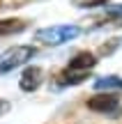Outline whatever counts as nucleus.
I'll list each match as a JSON object with an SVG mask.
<instances>
[{
    "mask_svg": "<svg viewBox=\"0 0 122 124\" xmlns=\"http://www.w3.org/2000/svg\"><path fill=\"white\" fill-rule=\"evenodd\" d=\"M35 53H37V51L32 48V46H18V48L9 51V53L0 60V74H9L12 69H16V67L25 64V62L30 60Z\"/></svg>",
    "mask_w": 122,
    "mask_h": 124,
    "instance_id": "f03ea898",
    "label": "nucleus"
},
{
    "mask_svg": "<svg viewBox=\"0 0 122 124\" xmlns=\"http://www.w3.org/2000/svg\"><path fill=\"white\" fill-rule=\"evenodd\" d=\"M23 28H25V21H21V18H5V21H0V39L9 37V35H16Z\"/></svg>",
    "mask_w": 122,
    "mask_h": 124,
    "instance_id": "0eeeda50",
    "label": "nucleus"
},
{
    "mask_svg": "<svg viewBox=\"0 0 122 124\" xmlns=\"http://www.w3.org/2000/svg\"><path fill=\"white\" fill-rule=\"evenodd\" d=\"M74 2H76L78 7H97V5H104V2H108V0H74Z\"/></svg>",
    "mask_w": 122,
    "mask_h": 124,
    "instance_id": "1a4fd4ad",
    "label": "nucleus"
},
{
    "mask_svg": "<svg viewBox=\"0 0 122 124\" xmlns=\"http://www.w3.org/2000/svg\"><path fill=\"white\" fill-rule=\"evenodd\" d=\"M41 78H44V74H41L39 67H28L23 71V76H21V90H25V92L37 90L41 85Z\"/></svg>",
    "mask_w": 122,
    "mask_h": 124,
    "instance_id": "20e7f679",
    "label": "nucleus"
},
{
    "mask_svg": "<svg viewBox=\"0 0 122 124\" xmlns=\"http://www.w3.org/2000/svg\"><path fill=\"white\" fill-rule=\"evenodd\" d=\"M95 85L99 90H104V87H118V90H122V78H118V76H106V78H99Z\"/></svg>",
    "mask_w": 122,
    "mask_h": 124,
    "instance_id": "6e6552de",
    "label": "nucleus"
},
{
    "mask_svg": "<svg viewBox=\"0 0 122 124\" xmlns=\"http://www.w3.org/2000/svg\"><path fill=\"white\" fill-rule=\"evenodd\" d=\"M97 64V58L92 53H78L76 58H72L67 69H76V71H90L92 67Z\"/></svg>",
    "mask_w": 122,
    "mask_h": 124,
    "instance_id": "423d86ee",
    "label": "nucleus"
},
{
    "mask_svg": "<svg viewBox=\"0 0 122 124\" xmlns=\"http://www.w3.org/2000/svg\"><path fill=\"white\" fill-rule=\"evenodd\" d=\"M120 106V99L118 94H97L88 101V108L90 110H97V113H115Z\"/></svg>",
    "mask_w": 122,
    "mask_h": 124,
    "instance_id": "7ed1b4c3",
    "label": "nucleus"
},
{
    "mask_svg": "<svg viewBox=\"0 0 122 124\" xmlns=\"http://www.w3.org/2000/svg\"><path fill=\"white\" fill-rule=\"evenodd\" d=\"M78 32H81L78 25H53V28H46V30H39L35 37L41 44L55 46V44H65V41L78 37Z\"/></svg>",
    "mask_w": 122,
    "mask_h": 124,
    "instance_id": "f257e3e1",
    "label": "nucleus"
},
{
    "mask_svg": "<svg viewBox=\"0 0 122 124\" xmlns=\"http://www.w3.org/2000/svg\"><path fill=\"white\" fill-rule=\"evenodd\" d=\"M111 14H122V7H115V9H111Z\"/></svg>",
    "mask_w": 122,
    "mask_h": 124,
    "instance_id": "9b49d317",
    "label": "nucleus"
},
{
    "mask_svg": "<svg viewBox=\"0 0 122 124\" xmlns=\"http://www.w3.org/2000/svg\"><path fill=\"white\" fill-rule=\"evenodd\" d=\"M7 110H9V103L0 99V115H2V113H7Z\"/></svg>",
    "mask_w": 122,
    "mask_h": 124,
    "instance_id": "9d476101",
    "label": "nucleus"
},
{
    "mask_svg": "<svg viewBox=\"0 0 122 124\" xmlns=\"http://www.w3.org/2000/svg\"><path fill=\"white\" fill-rule=\"evenodd\" d=\"M90 76V71H76V69H65L62 74L58 76V85L60 87H67V85H76L81 80H85Z\"/></svg>",
    "mask_w": 122,
    "mask_h": 124,
    "instance_id": "39448f33",
    "label": "nucleus"
}]
</instances>
